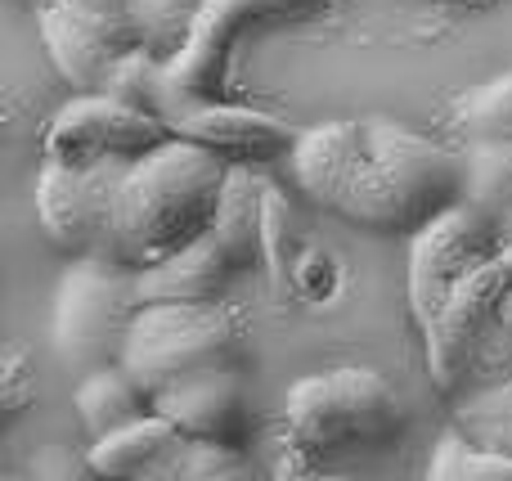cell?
<instances>
[{"instance_id": "6da1fadb", "label": "cell", "mask_w": 512, "mask_h": 481, "mask_svg": "<svg viewBox=\"0 0 512 481\" xmlns=\"http://www.w3.org/2000/svg\"><path fill=\"white\" fill-rule=\"evenodd\" d=\"M292 180L315 207L405 234L463 198V158L391 117H333L297 135Z\"/></svg>"}, {"instance_id": "7a4b0ae2", "label": "cell", "mask_w": 512, "mask_h": 481, "mask_svg": "<svg viewBox=\"0 0 512 481\" xmlns=\"http://www.w3.org/2000/svg\"><path fill=\"white\" fill-rule=\"evenodd\" d=\"M225 180L230 167L207 144H194L185 135L153 144L126 167L95 257L122 261L131 270L167 261L216 221Z\"/></svg>"}, {"instance_id": "3957f363", "label": "cell", "mask_w": 512, "mask_h": 481, "mask_svg": "<svg viewBox=\"0 0 512 481\" xmlns=\"http://www.w3.org/2000/svg\"><path fill=\"white\" fill-rule=\"evenodd\" d=\"M261 252L265 185L248 167H230L216 221L167 261L140 270V302H216L234 275L261 261Z\"/></svg>"}, {"instance_id": "277c9868", "label": "cell", "mask_w": 512, "mask_h": 481, "mask_svg": "<svg viewBox=\"0 0 512 481\" xmlns=\"http://www.w3.org/2000/svg\"><path fill=\"white\" fill-rule=\"evenodd\" d=\"M405 428L391 383L373 369H328L288 387L283 432L292 459H328L337 450L378 446Z\"/></svg>"}, {"instance_id": "5b68a950", "label": "cell", "mask_w": 512, "mask_h": 481, "mask_svg": "<svg viewBox=\"0 0 512 481\" xmlns=\"http://www.w3.org/2000/svg\"><path fill=\"white\" fill-rule=\"evenodd\" d=\"M140 270L108 257H77L54 293V347L72 374L117 365L140 315Z\"/></svg>"}, {"instance_id": "8992f818", "label": "cell", "mask_w": 512, "mask_h": 481, "mask_svg": "<svg viewBox=\"0 0 512 481\" xmlns=\"http://www.w3.org/2000/svg\"><path fill=\"white\" fill-rule=\"evenodd\" d=\"M234 320L216 302H144L131 324L122 365L153 396L198 369L230 365Z\"/></svg>"}, {"instance_id": "52a82bcc", "label": "cell", "mask_w": 512, "mask_h": 481, "mask_svg": "<svg viewBox=\"0 0 512 481\" xmlns=\"http://www.w3.org/2000/svg\"><path fill=\"white\" fill-rule=\"evenodd\" d=\"M499 243H504V221L481 212L468 198L418 225L409 243V311L418 329L436 320V311L450 302V293L472 270L499 257Z\"/></svg>"}, {"instance_id": "ba28073f", "label": "cell", "mask_w": 512, "mask_h": 481, "mask_svg": "<svg viewBox=\"0 0 512 481\" xmlns=\"http://www.w3.org/2000/svg\"><path fill=\"white\" fill-rule=\"evenodd\" d=\"M126 167H131L126 153H108L86 167L45 158L36 171V221L45 239L68 257H95Z\"/></svg>"}, {"instance_id": "9c48e42d", "label": "cell", "mask_w": 512, "mask_h": 481, "mask_svg": "<svg viewBox=\"0 0 512 481\" xmlns=\"http://www.w3.org/2000/svg\"><path fill=\"white\" fill-rule=\"evenodd\" d=\"M162 140H171V126L162 117L144 113L135 104H122L108 90H86V95H72L54 113L50 131H45V158L86 167V162L108 158V153L140 158Z\"/></svg>"}, {"instance_id": "30bf717a", "label": "cell", "mask_w": 512, "mask_h": 481, "mask_svg": "<svg viewBox=\"0 0 512 481\" xmlns=\"http://www.w3.org/2000/svg\"><path fill=\"white\" fill-rule=\"evenodd\" d=\"M508 275L499 261H486L481 270H472L459 288L450 293V302L436 311V320L423 329V351H427V374L441 392H454L472 378L481 347H486L490 329L499 320V306L508 297Z\"/></svg>"}, {"instance_id": "8fae6325", "label": "cell", "mask_w": 512, "mask_h": 481, "mask_svg": "<svg viewBox=\"0 0 512 481\" xmlns=\"http://www.w3.org/2000/svg\"><path fill=\"white\" fill-rule=\"evenodd\" d=\"M324 0H203V14L198 27L189 36V45L167 59V72L180 90L189 95H207L221 99L225 90V59H230V45L239 36L243 23L256 18H288V14H310Z\"/></svg>"}, {"instance_id": "7c38bea8", "label": "cell", "mask_w": 512, "mask_h": 481, "mask_svg": "<svg viewBox=\"0 0 512 481\" xmlns=\"http://www.w3.org/2000/svg\"><path fill=\"white\" fill-rule=\"evenodd\" d=\"M153 410L167 414L185 437H198V441H230V446H243V437L252 432L248 396H243V383L230 365L198 369V374H185V378H176V383H167L153 396Z\"/></svg>"}, {"instance_id": "4fadbf2b", "label": "cell", "mask_w": 512, "mask_h": 481, "mask_svg": "<svg viewBox=\"0 0 512 481\" xmlns=\"http://www.w3.org/2000/svg\"><path fill=\"white\" fill-rule=\"evenodd\" d=\"M171 135H185L194 144H207L221 158H239V162H261L274 153H292L297 135L279 122V117L261 113V108H243V104H225V99H207L194 95L171 122Z\"/></svg>"}, {"instance_id": "5bb4252c", "label": "cell", "mask_w": 512, "mask_h": 481, "mask_svg": "<svg viewBox=\"0 0 512 481\" xmlns=\"http://www.w3.org/2000/svg\"><path fill=\"white\" fill-rule=\"evenodd\" d=\"M36 32H41V45H45V54H50L54 72L72 86V95L108 86V72H113L122 50H117L99 27H90L68 0H41V9H36Z\"/></svg>"}, {"instance_id": "9a60e30c", "label": "cell", "mask_w": 512, "mask_h": 481, "mask_svg": "<svg viewBox=\"0 0 512 481\" xmlns=\"http://www.w3.org/2000/svg\"><path fill=\"white\" fill-rule=\"evenodd\" d=\"M185 432L167 414L149 410L122 428L90 441V473L95 477H171V464L185 450Z\"/></svg>"}, {"instance_id": "2e32d148", "label": "cell", "mask_w": 512, "mask_h": 481, "mask_svg": "<svg viewBox=\"0 0 512 481\" xmlns=\"http://www.w3.org/2000/svg\"><path fill=\"white\" fill-rule=\"evenodd\" d=\"M72 401H77V414H81L90 437H104V432L122 428V423H131V419H140V414L153 410V392L122 365V360L81 374Z\"/></svg>"}, {"instance_id": "e0dca14e", "label": "cell", "mask_w": 512, "mask_h": 481, "mask_svg": "<svg viewBox=\"0 0 512 481\" xmlns=\"http://www.w3.org/2000/svg\"><path fill=\"white\" fill-rule=\"evenodd\" d=\"M104 90L113 99H122V104H135V108H144V113L162 117L167 126L176 122V113L194 99L189 90H180L176 81H171L167 59H158V54L144 50V45H131V50L117 54Z\"/></svg>"}, {"instance_id": "ac0fdd59", "label": "cell", "mask_w": 512, "mask_h": 481, "mask_svg": "<svg viewBox=\"0 0 512 481\" xmlns=\"http://www.w3.org/2000/svg\"><path fill=\"white\" fill-rule=\"evenodd\" d=\"M463 198L481 212H512V140H468L463 149Z\"/></svg>"}, {"instance_id": "d6986e66", "label": "cell", "mask_w": 512, "mask_h": 481, "mask_svg": "<svg viewBox=\"0 0 512 481\" xmlns=\"http://www.w3.org/2000/svg\"><path fill=\"white\" fill-rule=\"evenodd\" d=\"M427 477L436 481H512V455L495 446L463 437L459 428H450L436 441L432 459H427Z\"/></svg>"}, {"instance_id": "ffe728a7", "label": "cell", "mask_w": 512, "mask_h": 481, "mask_svg": "<svg viewBox=\"0 0 512 481\" xmlns=\"http://www.w3.org/2000/svg\"><path fill=\"white\" fill-rule=\"evenodd\" d=\"M454 428L463 437L481 441V446H495L512 455V374L477 387L472 396H463L454 405Z\"/></svg>"}, {"instance_id": "44dd1931", "label": "cell", "mask_w": 512, "mask_h": 481, "mask_svg": "<svg viewBox=\"0 0 512 481\" xmlns=\"http://www.w3.org/2000/svg\"><path fill=\"white\" fill-rule=\"evenodd\" d=\"M454 126L468 140H512V72L463 90L454 99Z\"/></svg>"}, {"instance_id": "7402d4cb", "label": "cell", "mask_w": 512, "mask_h": 481, "mask_svg": "<svg viewBox=\"0 0 512 481\" xmlns=\"http://www.w3.org/2000/svg\"><path fill=\"white\" fill-rule=\"evenodd\" d=\"M203 0H135V36L158 59H176L189 45Z\"/></svg>"}, {"instance_id": "603a6c76", "label": "cell", "mask_w": 512, "mask_h": 481, "mask_svg": "<svg viewBox=\"0 0 512 481\" xmlns=\"http://www.w3.org/2000/svg\"><path fill=\"white\" fill-rule=\"evenodd\" d=\"M230 477H248L239 446H230V441L189 437L185 450L176 455V464H171V481H230Z\"/></svg>"}, {"instance_id": "cb8c5ba5", "label": "cell", "mask_w": 512, "mask_h": 481, "mask_svg": "<svg viewBox=\"0 0 512 481\" xmlns=\"http://www.w3.org/2000/svg\"><path fill=\"white\" fill-rule=\"evenodd\" d=\"M68 5L77 9L90 27H99L117 50L140 45V36H135V0H68Z\"/></svg>"}, {"instance_id": "d4e9b609", "label": "cell", "mask_w": 512, "mask_h": 481, "mask_svg": "<svg viewBox=\"0 0 512 481\" xmlns=\"http://www.w3.org/2000/svg\"><path fill=\"white\" fill-rule=\"evenodd\" d=\"M508 374H512V288H508L504 306H499V320L490 329L486 347H481L477 365H472V378H486V383L508 378Z\"/></svg>"}, {"instance_id": "484cf974", "label": "cell", "mask_w": 512, "mask_h": 481, "mask_svg": "<svg viewBox=\"0 0 512 481\" xmlns=\"http://www.w3.org/2000/svg\"><path fill=\"white\" fill-rule=\"evenodd\" d=\"M36 396V369L27 360L23 347H5V365H0V410L18 414L23 405H32Z\"/></svg>"}, {"instance_id": "4316f807", "label": "cell", "mask_w": 512, "mask_h": 481, "mask_svg": "<svg viewBox=\"0 0 512 481\" xmlns=\"http://www.w3.org/2000/svg\"><path fill=\"white\" fill-rule=\"evenodd\" d=\"M32 473L36 477H95L90 473V464H77V459L68 455V450H41V455L32 459Z\"/></svg>"}, {"instance_id": "83f0119b", "label": "cell", "mask_w": 512, "mask_h": 481, "mask_svg": "<svg viewBox=\"0 0 512 481\" xmlns=\"http://www.w3.org/2000/svg\"><path fill=\"white\" fill-rule=\"evenodd\" d=\"M499 266H504V275H508V284H512V239H504V243H499Z\"/></svg>"}, {"instance_id": "f1b7e54d", "label": "cell", "mask_w": 512, "mask_h": 481, "mask_svg": "<svg viewBox=\"0 0 512 481\" xmlns=\"http://www.w3.org/2000/svg\"><path fill=\"white\" fill-rule=\"evenodd\" d=\"M445 5H490V0H445Z\"/></svg>"}, {"instance_id": "f546056e", "label": "cell", "mask_w": 512, "mask_h": 481, "mask_svg": "<svg viewBox=\"0 0 512 481\" xmlns=\"http://www.w3.org/2000/svg\"><path fill=\"white\" fill-rule=\"evenodd\" d=\"M504 239H512V212L504 216Z\"/></svg>"}]
</instances>
